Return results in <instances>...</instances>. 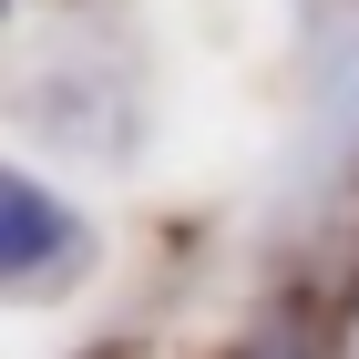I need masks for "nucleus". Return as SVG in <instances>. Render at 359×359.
<instances>
[{"instance_id": "f257e3e1", "label": "nucleus", "mask_w": 359, "mask_h": 359, "mask_svg": "<svg viewBox=\"0 0 359 359\" xmlns=\"http://www.w3.org/2000/svg\"><path fill=\"white\" fill-rule=\"evenodd\" d=\"M0 216H11V236H0V267H11V277H31L41 257L62 247V216H52V195L31 185V175H11V185H0Z\"/></svg>"}]
</instances>
